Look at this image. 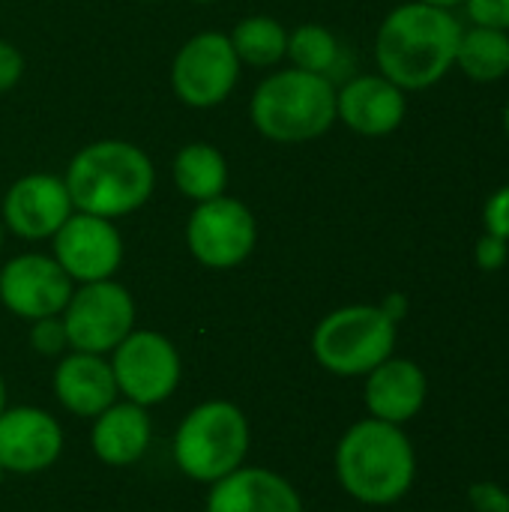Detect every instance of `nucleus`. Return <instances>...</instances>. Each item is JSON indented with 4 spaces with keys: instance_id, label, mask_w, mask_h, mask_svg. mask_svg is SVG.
Segmentation results:
<instances>
[{
    "instance_id": "f257e3e1",
    "label": "nucleus",
    "mask_w": 509,
    "mask_h": 512,
    "mask_svg": "<svg viewBox=\"0 0 509 512\" xmlns=\"http://www.w3.org/2000/svg\"><path fill=\"white\" fill-rule=\"evenodd\" d=\"M462 21L453 9L423 0L396 6L375 33V63L384 78L408 90L435 87L453 66Z\"/></svg>"
},
{
    "instance_id": "f03ea898",
    "label": "nucleus",
    "mask_w": 509,
    "mask_h": 512,
    "mask_svg": "<svg viewBox=\"0 0 509 512\" xmlns=\"http://www.w3.org/2000/svg\"><path fill=\"white\" fill-rule=\"evenodd\" d=\"M63 183L78 213L120 219L150 201L156 186V168L138 144L102 138L84 144L69 159Z\"/></svg>"
},
{
    "instance_id": "7ed1b4c3",
    "label": "nucleus",
    "mask_w": 509,
    "mask_h": 512,
    "mask_svg": "<svg viewBox=\"0 0 509 512\" xmlns=\"http://www.w3.org/2000/svg\"><path fill=\"white\" fill-rule=\"evenodd\" d=\"M336 477L354 501L390 507L411 492L417 456L402 426L369 417L342 435L336 447Z\"/></svg>"
},
{
    "instance_id": "20e7f679",
    "label": "nucleus",
    "mask_w": 509,
    "mask_h": 512,
    "mask_svg": "<svg viewBox=\"0 0 509 512\" xmlns=\"http://www.w3.org/2000/svg\"><path fill=\"white\" fill-rule=\"evenodd\" d=\"M249 117L273 144H306L336 123V84L303 69L270 72L252 93Z\"/></svg>"
},
{
    "instance_id": "39448f33",
    "label": "nucleus",
    "mask_w": 509,
    "mask_h": 512,
    "mask_svg": "<svg viewBox=\"0 0 509 512\" xmlns=\"http://www.w3.org/2000/svg\"><path fill=\"white\" fill-rule=\"evenodd\" d=\"M249 420L234 402H204L192 408L174 435V462L195 480L213 486L246 462Z\"/></svg>"
},
{
    "instance_id": "423d86ee",
    "label": "nucleus",
    "mask_w": 509,
    "mask_h": 512,
    "mask_svg": "<svg viewBox=\"0 0 509 512\" xmlns=\"http://www.w3.org/2000/svg\"><path fill=\"white\" fill-rule=\"evenodd\" d=\"M396 321L381 306L354 303L330 312L312 333V354L321 369L339 378H360L393 357Z\"/></svg>"
},
{
    "instance_id": "0eeeda50",
    "label": "nucleus",
    "mask_w": 509,
    "mask_h": 512,
    "mask_svg": "<svg viewBox=\"0 0 509 512\" xmlns=\"http://www.w3.org/2000/svg\"><path fill=\"white\" fill-rule=\"evenodd\" d=\"M240 57L228 33L204 30L186 39L171 60V90L189 108H216L222 105L240 78Z\"/></svg>"
},
{
    "instance_id": "6e6552de",
    "label": "nucleus",
    "mask_w": 509,
    "mask_h": 512,
    "mask_svg": "<svg viewBox=\"0 0 509 512\" xmlns=\"http://www.w3.org/2000/svg\"><path fill=\"white\" fill-rule=\"evenodd\" d=\"M60 318L72 351L111 354L135 330V300L114 279L87 282L72 291Z\"/></svg>"
},
{
    "instance_id": "1a4fd4ad",
    "label": "nucleus",
    "mask_w": 509,
    "mask_h": 512,
    "mask_svg": "<svg viewBox=\"0 0 509 512\" xmlns=\"http://www.w3.org/2000/svg\"><path fill=\"white\" fill-rule=\"evenodd\" d=\"M111 372L126 402L153 408L180 387L183 360L168 336L156 330H132L111 351Z\"/></svg>"
},
{
    "instance_id": "9d476101",
    "label": "nucleus",
    "mask_w": 509,
    "mask_h": 512,
    "mask_svg": "<svg viewBox=\"0 0 509 512\" xmlns=\"http://www.w3.org/2000/svg\"><path fill=\"white\" fill-rule=\"evenodd\" d=\"M255 243L258 222L252 210L231 195L195 204L186 219V246L201 267L234 270L255 252Z\"/></svg>"
},
{
    "instance_id": "9b49d317",
    "label": "nucleus",
    "mask_w": 509,
    "mask_h": 512,
    "mask_svg": "<svg viewBox=\"0 0 509 512\" xmlns=\"http://www.w3.org/2000/svg\"><path fill=\"white\" fill-rule=\"evenodd\" d=\"M54 261L75 285L111 279L123 264V237L114 219L72 213L51 237Z\"/></svg>"
},
{
    "instance_id": "f8f14e48",
    "label": "nucleus",
    "mask_w": 509,
    "mask_h": 512,
    "mask_svg": "<svg viewBox=\"0 0 509 512\" xmlns=\"http://www.w3.org/2000/svg\"><path fill=\"white\" fill-rule=\"evenodd\" d=\"M75 291V282L63 273L54 255L24 252L0 270V303L24 321L60 315Z\"/></svg>"
},
{
    "instance_id": "ddd939ff",
    "label": "nucleus",
    "mask_w": 509,
    "mask_h": 512,
    "mask_svg": "<svg viewBox=\"0 0 509 512\" xmlns=\"http://www.w3.org/2000/svg\"><path fill=\"white\" fill-rule=\"evenodd\" d=\"M75 213L63 177L24 174L6 192L0 204V222L21 240H51L60 225Z\"/></svg>"
},
{
    "instance_id": "4468645a",
    "label": "nucleus",
    "mask_w": 509,
    "mask_h": 512,
    "mask_svg": "<svg viewBox=\"0 0 509 512\" xmlns=\"http://www.w3.org/2000/svg\"><path fill=\"white\" fill-rule=\"evenodd\" d=\"M63 453L60 423L33 405L0 414V468L6 474H42Z\"/></svg>"
},
{
    "instance_id": "2eb2a0df",
    "label": "nucleus",
    "mask_w": 509,
    "mask_h": 512,
    "mask_svg": "<svg viewBox=\"0 0 509 512\" xmlns=\"http://www.w3.org/2000/svg\"><path fill=\"white\" fill-rule=\"evenodd\" d=\"M408 114V96L381 72L357 75L336 90V120L366 138L390 135Z\"/></svg>"
},
{
    "instance_id": "dca6fc26",
    "label": "nucleus",
    "mask_w": 509,
    "mask_h": 512,
    "mask_svg": "<svg viewBox=\"0 0 509 512\" xmlns=\"http://www.w3.org/2000/svg\"><path fill=\"white\" fill-rule=\"evenodd\" d=\"M207 512H303V501L282 474L240 465L210 486Z\"/></svg>"
},
{
    "instance_id": "f3484780",
    "label": "nucleus",
    "mask_w": 509,
    "mask_h": 512,
    "mask_svg": "<svg viewBox=\"0 0 509 512\" xmlns=\"http://www.w3.org/2000/svg\"><path fill=\"white\" fill-rule=\"evenodd\" d=\"M54 396L69 414L96 420L117 402L120 390L111 363L102 354L72 351L54 369Z\"/></svg>"
},
{
    "instance_id": "a211bd4d",
    "label": "nucleus",
    "mask_w": 509,
    "mask_h": 512,
    "mask_svg": "<svg viewBox=\"0 0 509 512\" xmlns=\"http://www.w3.org/2000/svg\"><path fill=\"white\" fill-rule=\"evenodd\" d=\"M429 381L414 360L387 357L366 375V408L375 420L402 426L426 405Z\"/></svg>"
},
{
    "instance_id": "6ab92c4d",
    "label": "nucleus",
    "mask_w": 509,
    "mask_h": 512,
    "mask_svg": "<svg viewBox=\"0 0 509 512\" xmlns=\"http://www.w3.org/2000/svg\"><path fill=\"white\" fill-rule=\"evenodd\" d=\"M153 438V426L147 417V408L135 402H114L93 420L90 447L99 462L111 468H129L141 462Z\"/></svg>"
},
{
    "instance_id": "aec40b11",
    "label": "nucleus",
    "mask_w": 509,
    "mask_h": 512,
    "mask_svg": "<svg viewBox=\"0 0 509 512\" xmlns=\"http://www.w3.org/2000/svg\"><path fill=\"white\" fill-rule=\"evenodd\" d=\"M171 174H174V186L180 189V195L195 204L225 195V186H228V162L219 153V147L207 141L183 144L174 156Z\"/></svg>"
},
{
    "instance_id": "412c9836",
    "label": "nucleus",
    "mask_w": 509,
    "mask_h": 512,
    "mask_svg": "<svg viewBox=\"0 0 509 512\" xmlns=\"http://www.w3.org/2000/svg\"><path fill=\"white\" fill-rule=\"evenodd\" d=\"M456 66L480 84H492L509 75V33L492 27H462Z\"/></svg>"
},
{
    "instance_id": "4be33fe9",
    "label": "nucleus",
    "mask_w": 509,
    "mask_h": 512,
    "mask_svg": "<svg viewBox=\"0 0 509 512\" xmlns=\"http://www.w3.org/2000/svg\"><path fill=\"white\" fill-rule=\"evenodd\" d=\"M240 63H249V66H276L282 57H285V48H288V30L282 21L270 18V15H249V18H240L234 24V30L228 33Z\"/></svg>"
},
{
    "instance_id": "5701e85b",
    "label": "nucleus",
    "mask_w": 509,
    "mask_h": 512,
    "mask_svg": "<svg viewBox=\"0 0 509 512\" xmlns=\"http://www.w3.org/2000/svg\"><path fill=\"white\" fill-rule=\"evenodd\" d=\"M339 39L333 30H327L324 24H315V21H306V24H297L291 33H288V48H285V57L291 60L294 69H303V72H315V75H327L336 69L339 63Z\"/></svg>"
},
{
    "instance_id": "b1692460",
    "label": "nucleus",
    "mask_w": 509,
    "mask_h": 512,
    "mask_svg": "<svg viewBox=\"0 0 509 512\" xmlns=\"http://www.w3.org/2000/svg\"><path fill=\"white\" fill-rule=\"evenodd\" d=\"M30 345H33V351L39 357H60L69 348V336H66L63 318L60 315H51V318L33 321V327H30Z\"/></svg>"
},
{
    "instance_id": "393cba45",
    "label": "nucleus",
    "mask_w": 509,
    "mask_h": 512,
    "mask_svg": "<svg viewBox=\"0 0 509 512\" xmlns=\"http://www.w3.org/2000/svg\"><path fill=\"white\" fill-rule=\"evenodd\" d=\"M462 6L471 24L509 33V0H465Z\"/></svg>"
},
{
    "instance_id": "a878e982",
    "label": "nucleus",
    "mask_w": 509,
    "mask_h": 512,
    "mask_svg": "<svg viewBox=\"0 0 509 512\" xmlns=\"http://www.w3.org/2000/svg\"><path fill=\"white\" fill-rule=\"evenodd\" d=\"M474 261H477V267L486 270V273L501 270L509 261V240L486 231V234L477 240V246H474Z\"/></svg>"
},
{
    "instance_id": "bb28decb",
    "label": "nucleus",
    "mask_w": 509,
    "mask_h": 512,
    "mask_svg": "<svg viewBox=\"0 0 509 512\" xmlns=\"http://www.w3.org/2000/svg\"><path fill=\"white\" fill-rule=\"evenodd\" d=\"M483 225L489 234L509 240V183L489 195V201L483 207Z\"/></svg>"
},
{
    "instance_id": "cd10ccee",
    "label": "nucleus",
    "mask_w": 509,
    "mask_h": 512,
    "mask_svg": "<svg viewBox=\"0 0 509 512\" xmlns=\"http://www.w3.org/2000/svg\"><path fill=\"white\" fill-rule=\"evenodd\" d=\"M468 501L477 512H509V495L498 483H477L468 492Z\"/></svg>"
},
{
    "instance_id": "c85d7f7f",
    "label": "nucleus",
    "mask_w": 509,
    "mask_h": 512,
    "mask_svg": "<svg viewBox=\"0 0 509 512\" xmlns=\"http://www.w3.org/2000/svg\"><path fill=\"white\" fill-rule=\"evenodd\" d=\"M21 75H24V54L12 42L0 39V93L12 90L21 81Z\"/></svg>"
},
{
    "instance_id": "c756f323",
    "label": "nucleus",
    "mask_w": 509,
    "mask_h": 512,
    "mask_svg": "<svg viewBox=\"0 0 509 512\" xmlns=\"http://www.w3.org/2000/svg\"><path fill=\"white\" fill-rule=\"evenodd\" d=\"M381 309H384V315L390 318V321H402L405 315H408V300H405V294H390L384 303H381Z\"/></svg>"
},
{
    "instance_id": "7c9ffc66",
    "label": "nucleus",
    "mask_w": 509,
    "mask_h": 512,
    "mask_svg": "<svg viewBox=\"0 0 509 512\" xmlns=\"http://www.w3.org/2000/svg\"><path fill=\"white\" fill-rule=\"evenodd\" d=\"M423 3H432V6H441V9H453V6H462L465 0H423Z\"/></svg>"
},
{
    "instance_id": "2f4dec72",
    "label": "nucleus",
    "mask_w": 509,
    "mask_h": 512,
    "mask_svg": "<svg viewBox=\"0 0 509 512\" xmlns=\"http://www.w3.org/2000/svg\"><path fill=\"white\" fill-rule=\"evenodd\" d=\"M6 411V384H3V375H0V414Z\"/></svg>"
},
{
    "instance_id": "473e14b6",
    "label": "nucleus",
    "mask_w": 509,
    "mask_h": 512,
    "mask_svg": "<svg viewBox=\"0 0 509 512\" xmlns=\"http://www.w3.org/2000/svg\"><path fill=\"white\" fill-rule=\"evenodd\" d=\"M504 132H507V138H509V99H507V105H504Z\"/></svg>"
},
{
    "instance_id": "72a5a7b5",
    "label": "nucleus",
    "mask_w": 509,
    "mask_h": 512,
    "mask_svg": "<svg viewBox=\"0 0 509 512\" xmlns=\"http://www.w3.org/2000/svg\"><path fill=\"white\" fill-rule=\"evenodd\" d=\"M0 252H3V222H0Z\"/></svg>"
},
{
    "instance_id": "f704fd0d",
    "label": "nucleus",
    "mask_w": 509,
    "mask_h": 512,
    "mask_svg": "<svg viewBox=\"0 0 509 512\" xmlns=\"http://www.w3.org/2000/svg\"><path fill=\"white\" fill-rule=\"evenodd\" d=\"M192 3H213V0H192Z\"/></svg>"
},
{
    "instance_id": "c9c22d12",
    "label": "nucleus",
    "mask_w": 509,
    "mask_h": 512,
    "mask_svg": "<svg viewBox=\"0 0 509 512\" xmlns=\"http://www.w3.org/2000/svg\"><path fill=\"white\" fill-rule=\"evenodd\" d=\"M3 474H6V471H3V468H0V483H3Z\"/></svg>"
},
{
    "instance_id": "e433bc0d",
    "label": "nucleus",
    "mask_w": 509,
    "mask_h": 512,
    "mask_svg": "<svg viewBox=\"0 0 509 512\" xmlns=\"http://www.w3.org/2000/svg\"><path fill=\"white\" fill-rule=\"evenodd\" d=\"M144 3H156V0H144Z\"/></svg>"
}]
</instances>
